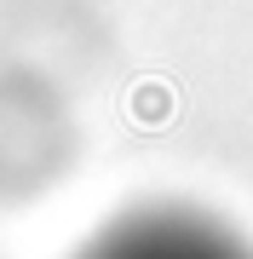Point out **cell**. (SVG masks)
Listing matches in <instances>:
<instances>
[{
    "label": "cell",
    "mask_w": 253,
    "mask_h": 259,
    "mask_svg": "<svg viewBox=\"0 0 253 259\" xmlns=\"http://www.w3.org/2000/svg\"><path fill=\"white\" fill-rule=\"evenodd\" d=\"M69 110L46 69L0 58V207L58 185L69 161Z\"/></svg>",
    "instance_id": "cell-1"
},
{
    "label": "cell",
    "mask_w": 253,
    "mask_h": 259,
    "mask_svg": "<svg viewBox=\"0 0 253 259\" xmlns=\"http://www.w3.org/2000/svg\"><path fill=\"white\" fill-rule=\"evenodd\" d=\"M75 259H207V253L167 225H121V231H104Z\"/></svg>",
    "instance_id": "cell-2"
}]
</instances>
